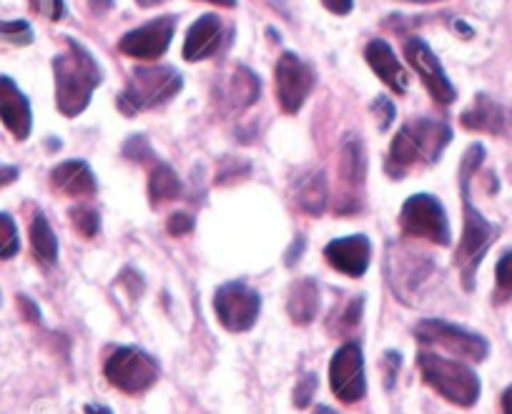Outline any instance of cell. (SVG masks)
Instances as JSON below:
<instances>
[{
	"label": "cell",
	"instance_id": "1",
	"mask_svg": "<svg viewBox=\"0 0 512 414\" xmlns=\"http://www.w3.org/2000/svg\"><path fill=\"white\" fill-rule=\"evenodd\" d=\"M482 161H485V149H482L480 144H472L470 149L465 151V156H462L460 171H457L462 194V221H465V226H462V239L455 251V266L460 269L465 289H472L477 266H480L482 256L487 254V249H490L492 241H495L497 236L495 226L475 209L470 196V181L472 176L477 174V169L482 166Z\"/></svg>",
	"mask_w": 512,
	"mask_h": 414
},
{
	"label": "cell",
	"instance_id": "2",
	"mask_svg": "<svg viewBox=\"0 0 512 414\" xmlns=\"http://www.w3.org/2000/svg\"><path fill=\"white\" fill-rule=\"evenodd\" d=\"M53 76H56V106L68 118L86 111L93 91L101 86V68L91 53L73 38H66V51L53 58Z\"/></svg>",
	"mask_w": 512,
	"mask_h": 414
},
{
	"label": "cell",
	"instance_id": "3",
	"mask_svg": "<svg viewBox=\"0 0 512 414\" xmlns=\"http://www.w3.org/2000/svg\"><path fill=\"white\" fill-rule=\"evenodd\" d=\"M184 88L179 73L169 66H144L131 73V81L118 96V108L126 116H136L149 108L164 106Z\"/></svg>",
	"mask_w": 512,
	"mask_h": 414
},
{
	"label": "cell",
	"instance_id": "4",
	"mask_svg": "<svg viewBox=\"0 0 512 414\" xmlns=\"http://www.w3.org/2000/svg\"><path fill=\"white\" fill-rule=\"evenodd\" d=\"M417 362H420V372L425 382L435 392H440L447 402L457 404V407H472L477 402V397H480V379H477V374L470 367L430 352H422Z\"/></svg>",
	"mask_w": 512,
	"mask_h": 414
},
{
	"label": "cell",
	"instance_id": "5",
	"mask_svg": "<svg viewBox=\"0 0 512 414\" xmlns=\"http://www.w3.org/2000/svg\"><path fill=\"white\" fill-rule=\"evenodd\" d=\"M400 226L407 236L450 244V221L440 201L430 194H415L405 201L400 211Z\"/></svg>",
	"mask_w": 512,
	"mask_h": 414
},
{
	"label": "cell",
	"instance_id": "6",
	"mask_svg": "<svg viewBox=\"0 0 512 414\" xmlns=\"http://www.w3.org/2000/svg\"><path fill=\"white\" fill-rule=\"evenodd\" d=\"M106 379L126 394H141L159 379V364L141 349H116L106 362Z\"/></svg>",
	"mask_w": 512,
	"mask_h": 414
},
{
	"label": "cell",
	"instance_id": "7",
	"mask_svg": "<svg viewBox=\"0 0 512 414\" xmlns=\"http://www.w3.org/2000/svg\"><path fill=\"white\" fill-rule=\"evenodd\" d=\"M214 312L229 332H249L262 312V299L241 282H229L216 292Z\"/></svg>",
	"mask_w": 512,
	"mask_h": 414
},
{
	"label": "cell",
	"instance_id": "8",
	"mask_svg": "<svg viewBox=\"0 0 512 414\" xmlns=\"http://www.w3.org/2000/svg\"><path fill=\"white\" fill-rule=\"evenodd\" d=\"M417 339L425 344H435V347L447 349V352L457 354V357L472 359V362H482L487 357V342L477 334L465 332V329L455 327L442 319H425L417 324L415 329Z\"/></svg>",
	"mask_w": 512,
	"mask_h": 414
},
{
	"label": "cell",
	"instance_id": "9",
	"mask_svg": "<svg viewBox=\"0 0 512 414\" xmlns=\"http://www.w3.org/2000/svg\"><path fill=\"white\" fill-rule=\"evenodd\" d=\"M277 101L282 106L284 113L294 116L297 111H302L304 101L309 98L314 88V73L297 53H284L277 61Z\"/></svg>",
	"mask_w": 512,
	"mask_h": 414
},
{
	"label": "cell",
	"instance_id": "10",
	"mask_svg": "<svg viewBox=\"0 0 512 414\" xmlns=\"http://www.w3.org/2000/svg\"><path fill=\"white\" fill-rule=\"evenodd\" d=\"M174 31L176 18L164 16L159 21H151L146 26L136 28V31L126 33L118 41V51L128 58H136V61H156V58H161L169 51Z\"/></svg>",
	"mask_w": 512,
	"mask_h": 414
},
{
	"label": "cell",
	"instance_id": "11",
	"mask_svg": "<svg viewBox=\"0 0 512 414\" xmlns=\"http://www.w3.org/2000/svg\"><path fill=\"white\" fill-rule=\"evenodd\" d=\"M329 384H332V392L347 404L359 402L364 397L367 392L364 359L357 344H344L342 349H337L332 364H329Z\"/></svg>",
	"mask_w": 512,
	"mask_h": 414
},
{
	"label": "cell",
	"instance_id": "12",
	"mask_svg": "<svg viewBox=\"0 0 512 414\" xmlns=\"http://www.w3.org/2000/svg\"><path fill=\"white\" fill-rule=\"evenodd\" d=\"M405 56L407 61H410V66L420 73L422 83H425V88L430 91V96L435 98L437 103H442V106H450L457 98V91L455 86H452L450 78H447L442 63L437 61V56L432 53V48L427 46L422 38H410V41L405 43Z\"/></svg>",
	"mask_w": 512,
	"mask_h": 414
},
{
	"label": "cell",
	"instance_id": "13",
	"mask_svg": "<svg viewBox=\"0 0 512 414\" xmlns=\"http://www.w3.org/2000/svg\"><path fill=\"white\" fill-rule=\"evenodd\" d=\"M0 121L18 141H26L33 128L31 103L23 96L21 88L13 83V78L0 76Z\"/></svg>",
	"mask_w": 512,
	"mask_h": 414
},
{
	"label": "cell",
	"instance_id": "14",
	"mask_svg": "<svg viewBox=\"0 0 512 414\" xmlns=\"http://www.w3.org/2000/svg\"><path fill=\"white\" fill-rule=\"evenodd\" d=\"M462 126L467 131H480V133H492V136H502V133L510 131L512 126V111L510 108L500 106L495 98L485 96H475L472 106L462 113Z\"/></svg>",
	"mask_w": 512,
	"mask_h": 414
},
{
	"label": "cell",
	"instance_id": "15",
	"mask_svg": "<svg viewBox=\"0 0 512 414\" xmlns=\"http://www.w3.org/2000/svg\"><path fill=\"white\" fill-rule=\"evenodd\" d=\"M329 266L347 276H362L369 266V256H372V246H369L367 236H347V239H334L324 249Z\"/></svg>",
	"mask_w": 512,
	"mask_h": 414
},
{
	"label": "cell",
	"instance_id": "16",
	"mask_svg": "<svg viewBox=\"0 0 512 414\" xmlns=\"http://www.w3.org/2000/svg\"><path fill=\"white\" fill-rule=\"evenodd\" d=\"M221 38H224V23L214 13H206L201 16L194 26L189 28L184 41V58L186 61H204V58L214 56L221 46Z\"/></svg>",
	"mask_w": 512,
	"mask_h": 414
},
{
	"label": "cell",
	"instance_id": "17",
	"mask_svg": "<svg viewBox=\"0 0 512 414\" xmlns=\"http://www.w3.org/2000/svg\"><path fill=\"white\" fill-rule=\"evenodd\" d=\"M51 186L71 199H86L96 194V176L86 161H63L51 171Z\"/></svg>",
	"mask_w": 512,
	"mask_h": 414
},
{
	"label": "cell",
	"instance_id": "18",
	"mask_svg": "<svg viewBox=\"0 0 512 414\" xmlns=\"http://www.w3.org/2000/svg\"><path fill=\"white\" fill-rule=\"evenodd\" d=\"M364 58H367L369 68L382 78L387 86L392 88L395 93H405L407 91V73L402 68V63L397 61L395 51L390 48L387 41H372L367 48H364Z\"/></svg>",
	"mask_w": 512,
	"mask_h": 414
},
{
	"label": "cell",
	"instance_id": "19",
	"mask_svg": "<svg viewBox=\"0 0 512 414\" xmlns=\"http://www.w3.org/2000/svg\"><path fill=\"white\" fill-rule=\"evenodd\" d=\"M407 126H410V131L415 133L417 146H420V154L427 164H435V161L442 156V151L447 149V144L452 141L450 126L442 121L417 118V121H410Z\"/></svg>",
	"mask_w": 512,
	"mask_h": 414
},
{
	"label": "cell",
	"instance_id": "20",
	"mask_svg": "<svg viewBox=\"0 0 512 414\" xmlns=\"http://www.w3.org/2000/svg\"><path fill=\"white\" fill-rule=\"evenodd\" d=\"M259 91H262L259 78H256L246 66H236L234 71H231V78H226L224 96L221 98H224V103L229 106V111L239 113L259 98Z\"/></svg>",
	"mask_w": 512,
	"mask_h": 414
},
{
	"label": "cell",
	"instance_id": "21",
	"mask_svg": "<svg viewBox=\"0 0 512 414\" xmlns=\"http://www.w3.org/2000/svg\"><path fill=\"white\" fill-rule=\"evenodd\" d=\"M339 176H342V181L349 189H357V186L364 184V176H367V156H364L362 138H344L342 149H339Z\"/></svg>",
	"mask_w": 512,
	"mask_h": 414
},
{
	"label": "cell",
	"instance_id": "22",
	"mask_svg": "<svg viewBox=\"0 0 512 414\" xmlns=\"http://www.w3.org/2000/svg\"><path fill=\"white\" fill-rule=\"evenodd\" d=\"M289 317H292L294 324H312L314 317L319 312V287L312 279H302L292 287L289 292Z\"/></svg>",
	"mask_w": 512,
	"mask_h": 414
},
{
	"label": "cell",
	"instance_id": "23",
	"mask_svg": "<svg viewBox=\"0 0 512 414\" xmlns=\"http://www.w3.org/2000/svg\"><path fill=\"white\" fill-rule=\"evenodd\" d=\"M417 159H422L420 146H417L415 133H412L410 126L405 123V126L397 131L395 141H392L390 146V164H387V169H390L392 176H402L407 169H412V166L417 164Z\"/></svg>",
	"mask_w": 512,
	"mask_h": 414
},
{
	"label": "cell",
	"instance_id": "24",
	"mask_svg": "<svg viewBox=\"0 0 512 414\" xmlns=\"http://www.w3.org/2000/svg\"><path fill=\"white\" fill-rule=\"evenodd\" d=\"M297 204L304 214L309 216H322L327 209V176L322 171L309 174L307 179L299 184L297 191Z\"/></svg>",
	"mask_w": 512,
	"mask_h": 414
},
{
	"label": "cell",
	"instance_id": "25",
	"mask_svg": "<svg viewBox=\"0 0 512 414\" xmlns=\"http://www.w3.org/2000/svg\"><path fill=\"white\" fill-rule=\"evenodd\" d=\"M181 194V181L176 176V171L169 164H156V169L151 171L149 179V199L151 204L159 206L166 201H174Z\"/></svg>",
	"mask_w": 512,
	"mask_h": 414
},
{
	"label": "cell",
	"instance_id": "26",
	"mask_svg": "<svg viewBox=\"0 0 512 414\" xmlns=\"http://www.w3.org/2000/svg\"><path fill=\"white\" fill-rule=\"evenodd\" d=\"M31 246L33 254H36L43 264H56L58 241L51 224H48V219L43 214H36V219H33L31 224Z\"/></svg>",
	"mask_w": 512,
	"mask_h": 414
},
{
	"label": "cell",
	"instance_id": "27",
	"mask_svg": "<svg viewBox=\"0 0 512 414\" xmlns=\"http://www.w3.org/2000/svg\"><path fill=\"white\" fill-rule=\"evenodd\" d=\"M18 249H21V241H18L16 221L8 214H0V259H13Z\"/></svg>",
	"mask_w": 512,
	"mask_h": 414
},
{
	"label": "cell",
	"instance_id": "28",
	"mask_svg": "<svg viewBox=\"0 0 512 414\" xmlns=\"http://www.w3.org/2000/svg\"><path fill=\"white\" fill-rule=\"evenodd\" d=\"M71 221L73 226H76L78 234L86 236V239H93V236L98 234V214L93 209H88V206H76V209H71Z\"/></svg>",
	"mask_w": 512,
	"mask_h": 414
},
{
	"label": "cell",
	"instance_id": "29",
	"mask_svg": "<svg viewBox=\"0 0 512 414\" xmlns=\"http://www.w3.org/2000/svg\"><path fill=\"white\" fill-rule=\"evenodd\" d=\"M497 299H510L512 297V251H505L502 259L497 261Z\"/></svg>",
	"mask_w": 512,
	"mask_h": 414
},
{
	"label": "cell",
	"instance_id": "30",
	"mask_svg": "<svg viewBox=\"0 0 512 414\" xmlns=\"http://www.w3.org/2000/svg\"><path fill=\"white\" fill-rule=\"evenodd\" d=\"M0 36L11 43H18V46H28L33 41V31L26 21L0 23Z\"/></svg>",
	"mask_w": 512,
	"mask_h": 414
},
{
	"label": "cell",
	"instance_id": "31",
	"mask_svg": "<svg viewBox=\"0 0 512 414\" xmlns=\"http://www.w3.org/2000/svg\"><path fill=\"white\" fill-rule=\"evenodd\" d=\"M28 3L38 16L48 18V21H61L63 18V0H28Z\"/></svg>",
	"mask_w": 512,
	"mask_h": 414
},
{
	"label": "cell",
	"instance_id": "32",
	"mask_svg": "<svg viewBox=\"0 0 512 414\" xmlns=\"http://www.w3.org/2000/svg\"><path fill=\"white\" fill-rule=\"evenodd\" d=\"M372 108H374V113H377L379 128H382V131H387V128L392 126V121H395V103H392L387 96H377V101H374Z\"/></svg>",
	"mask_w": 512,
	"mask_h": 414
},
{
	"label": "cell",
	"instance_id": "33",
	"mask_svg": "<svg viewBox=\"0 0 512 414\" xmlns=\"http://www.w3.org/2000/svg\"><path fill=\"white\" fill-rule=\"evenodd\" d=\"M166 229H169L171 236H186L191 234V229H194V219H191L189 214H184V211H179V214L169 216Z\"/></svg>",
	"mask_w": 512,
	"mask_h": 414
},
{
	"label": "cell",
	"instance_id": "34",
	"mask_svg": "<svg viewBox=\"0 0 512 414\" xmlns=\"http://www.w3.org/2000/svg\"><path fill=\"white\" fill-rule=\"evenodd\" d=\"M359 314H362V299H354L347 309H344L342 317L337 319V329L339 332H349L359 324Z\"/></svg>",
	"mask_w": 512,
	"mask_h": 414
},
{
	"label": "cell",
	"instance_id": "35",
	"mask_svg": "<svg viewBox=\"0 0 512 414\" xmlns=\"http://www.w3.org/2000/svg\"><path fill=\"white\" fill-rule=\"evenodd\" d=\"M314 389H317V377L307 374V377L302 379V384H297V392H294V402H297V407H307V404L312 402Z\"/></svg>",
	"mask_w": 512,
	"mask_h": 414
},
{
	"label": "cell",
	"instance_id": "36",
	"mask_svg": "<svg viewBox=\"0 0 512 414\" xmlns=\"http://www.w3.org/2000/svg\"><path fill=\"white\" fill-rule=\"evenodd\" d=\"M322 6L327 8V11H332L334 16H347V13L352 11L354 0H322Z\"/></svg>",
	"mask_w": 512,
	"mask_h": 414
},
{
	"label": "cell",
	"instance_id": "37",
	"mask_svg": "<svg viewBox=\"0 0 512 414\" xmlns=\"http://www.w3.org/2000/svg\"><path fill=\"white\" fill-rule=\"evenodd\" d=\"M18 179V169L16 166H0V189Z\"/></svg>",
	"mask_w": 512,
	"mask_h": 414
},
{
	"label": "cell",
	"instance_id": "38",
	"mask_svg": "<svg viewBox=\"0 0 512 414\" xmlns=\"http://www.w3.org/2000/svg\"><path fill=\"white\" fill-rule=\"evenodd\" d=\"M21 307H23V312H28V319H31V322H38V319H41V314H38V309L33 307L31 299L21 297Z\"/></svg>",
	"mask_w": 512,
	"mask_h": 414
},
{
	"label": "cell",
	"instance_id": "39",
	"mask_svg": "<svg viewBox=\"0 0 512 414\" xmlns=\"http://www.w3.org/2000/svg\"><path fill=\"white\" fill-rule=\"evenodd\" d=\"M502 414H512V387L502 394Z\"/></svg>",
	"mask_w": 512,
	"mask_h": 414
},
{
	"label": "cell",
	"instance_id": "40",
	"mask_svg": "<svg viewBox=\"0 0 512 414\" xmlns=\"http://www.w3.org/2000/svg\"><path fill=\"white\" fill-rule=\"evenodd\" d=\"M452 31H455V33H462V36H465V38H472V28H467L465 23H462V21H455V23H452Z\"/></svg>",
	"mask_w": 512,
	"mask_h": 414
},
{
	"label": "cell",
	"instance_id": "41",
	"mask_svg": "<svg viewBox=\"0 0 512 414\" xmlns=\"http://www.w3.org/2000/svg\"><path fill=\"white\" fill-rule=\"evenodd\" d=\"M204 3H214V6H221V8H234L236 0H204Z\"/></svg>",
	"mask_w": 512,
	"mask_h": 414
},
{
	"label": "cell",
	"instance_id": "42",
	"mask_svg": "<svg viewBox=\"0 0 512 414\" xmlns=\"http://www.w3.org/2000/svg\"><path fill=\"white\" fill-rule=\"evenodd\" d=\"M136 3H139L141 8H154L159 6V3H164V0H136Z\"/></svg>",
	"mask_w": 512,
	"mask_h": 414
},
{
	"label": "cell",
	"instance_id": "43",
	"mask_svg": "<svg viewBox=\"0 0 512 414\" xmlns=\"http://www.w3.org/2000/svg\"><path fill=\"white\" fill-rule=\"evenodd\" d=\"M402 3H422L425 6V3H437V0H402Z\"/></svg>",
	"mask_w": 512,
	"mask_h": 414
},
{
	"label": "cell",
	"instance_id": "44",
	"mask_svg": "<svg viewBox=\"0 0 512 414\" xmlns=\"http://www.w3.org/2000/svg\"><path fill=\"white\" fill-rule=\"evenodd\" d=\"M88 414H111V412H108V409H103V407H98V409H91Z\"/></svg>",
	"mask_w": 512,
	"mask_h": 414
},
{
	"label": "cell",
	"instance_id": "45",
	"mask_svg": "<svg viewBox=\"0 0 512 414\" xmlns=\"http://www.w3.org/2000/svg\"><path fill=\"white\" fill-rule=\"evenodd\" d=\"M317 414H337V412H332V409H327V407H322V409H317Z\"/></svg>",
	"mask_w": 512,
	"mask_h": 414
}]
</instances>
